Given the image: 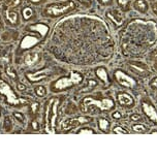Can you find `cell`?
I'll list each match as a JSON object with an SVG mask.
<instances>
[{
  "mask_svg": "<svg viewBox=\"0 0 157 158\" xmlns=\"http://www.w3.org/2000/svg\"><path fill=\"white\" fill-rule=\"evenodd\" d=\"M129 0H118V2H119V4H121L122 6H125V5L128 3Z\"/></svg>",
  "mask_w": 157,
  "mask_h": 158,
  "instance_id": "cell-30",
  "label": "cell"
},
{
  "mask_svg": "<svg viewBox=\"0 0 157 158\" xmlns=\"http://www.w3.org/2000/svg\"><path fill=\"white\" fill-rule=\"evenodd\" d=\"M151 87L157 89V77H155V79H154L153 81L151 82Z\"/></svg>",
  "mask_w": 157,
  "mask_h": 158,
  "instance_id": "cell-29",
  "label": "cell"
},
{
  "mask_svg": "<svg viewBox=\"0 0 157 158\" xmlns=\"http://www.w3.org/2000/svg\"><path fill=\"white\" fill-rule=\"evenodd\" d=\"M32 127H33V129H38V124L36 123V121L32 122Z\"/></svg>",
  "mask_w": 157,
  "mask_h": 158,
  "instance_id": "cell-32",
  "label": "cell"
},
{
  "mask_svg": "<svg viewBox=\"0 0 157 158\" xmlns=\"http://www.w3.org/2000/svg\"><path fill=\"white\" fill-rule=\"evenodd\" d=\"M35 91H36V94L38 96H43V95L46 94V88H44L43 86H37Z\"/></svg>",
  "mask_w": 157,
  "mask_h": 158,
  "instance_id": "cell-21",
  "label": "cell"
},
{
  "mask_svg": "<svg viewBox=\"0 0 157 158\" xmlns=\"http://www.w3.org/2000/svg\"><path fill=\"white\" fill-rule=\"evenodd\" d=\"M113 116H114L115 118H120V117H121V115H120V114H118V113H115V114H114Z\"/></svg>",
  "mask_w": 157,
  "mask_h": 158,
  "instance_id": "cell-35",
  "label": "cell"
},
{
  "mask_svg": "<svg viewBox=\"0 0 157 158\" xmlns=\"http://www.w3.org/2000/svg\"><path fill=\"white\" fill-rule=\"evenodd\" d=\"M143 109H144L145 114H146L151 120L157 123V112L155 111V109H154L152 106H150L149 103H146V102L143 103Z\"/></svg>",
  "mask_w": 157,
  "mask_h": 158,
  "instance_id": "cell-9",
  "label": "cell"
},
{
  "mask_svg": "<svg viewBox=\"0 0 157 158\" xmlns=\"http://www.w3.org/2000/svg\"><path fill=\"white\" fill-rule=\"evenodd\" d=\"M96 74L101 81H103L105 83H108V73H106L105 68H98V69L96 70Z\"/></svg>",
  "mask_w": 157,
  "mask_h": 158,
  "instance_id": "cell-17",
  "label": "cell"
},
{
  "mask_svg": "<svg viewBox=\"0 0 157 158\" xmlns=\"http://www.w3.org/2000/svg\"><path fill=\"white\" fill-rule=\"evenodd\" d=\"M118 100H119L120 104H122V106H131L133 104V98L129 94L126 93H121L118 95Z\"/></svg>",
  "mask_w": 157,
  "mask_h": 158,
  "instance_id": "cell-10",
  "label": "cell"
},
{
  "mask_svg": "<svg viewBox=\"0 0 157 158\" xmlns=\"http://www.w3.org/2000/svg\"><path fill=\"white\" fill-rule=\"evenodd\" d=\"M28 80H30L31 82H36V81H40L43 77H47V73L44 71H40V73H28L27 74Z\"/></svg>",
  "mask_w": 157,
  "mask_h": 158,
  "instance_id": "cell-13",
  "label": "cell"
},
{
  "mask_svg": "<svg viewBox=\"0 0 157 158\" xmlns=\"http://www.w3.org/2000/svg\"><path fill=\"white\" fill-rule=\"evenodd\" d=\"M88 120L86 118H78V119H68V120H65L61 122V128L64 130L67 129H72L76 126H79L80 124L86 123Z\"/></svg>",
  "mask_w": 157,
  "mask_h": 158,
  "instance_id": "cell-7",
  "label": "cell"
},
{
  "mask_svg": "<svg viewBox=\"0 0 157 158\" xmlns=\"http://www.w3.org/2000/svg\"><path fill=\"white\" fill-rule=\"evenodd\" d=\"M82 1H86V0H82Z\"/></svg>",
  "mask_w": 157,
  "mask_h": 158,
  "instance_id": "cell-38",
  "label": "cell"
},
{
  "mask_svg": "<svg viewBox=\"0 0 157 158\" xmlns=\"http://www.w3.org/2000/svg\"><path fill=\"white\" fill-rule=\"evenodd\" d=\"M0 93L5 95L7 98V101L11 104H19L22 102H25V100L18 98L16 96V94H14V92L11 90L10 85H8L7 83L3 82L1 79H0Z\"/></svg>",
  "mask_w": 157,
  "mask_h": 158,
  "instance_id": "cell-5",
  "label": "cell"
},
{
  "mask_svg": "<svg viewBox=\"0 0 157 158\" xmlns=\"http://www.w3.org/2000/svg\"><path fill=\"white\" fill-rule=\"evenodd\" d=\"M38 43V38L35 36H25L23 38V40L21 41V49L25 50V49H29V48H32L35 46Z\"/></svg>",
  "mask_w": 157,
  "mask_h": 158,
  "instance_id": "cell-8",
  "label": "cell"
},
{
  "mask_svg": "<svg viewBox=\"0 0 157 158\" xmlns=\"http://www.w3.org/2000/svg\"><path fill=\"white\" fill-rule=\"evenodd\" d=\"M38 60V54L37 53H29L25 57V63L27 65H33L36 63Z\"/></svg>",
  "mask_w": 157,
  "mask_h": 158,
  "instance_id": "cell-14",
  "label": "cell"
},
{
  "mask_svg": "<svg viewBox=\"0 0 157 158\" xmlns=\"http://www.w3.org/2000/svg\"><path fill=\"white\" fill-rule=\"evenodd\" d=\"M129 66L131 67L133 70L138 71V73H144L148 70V67L146 65H144L142 63H138V62L137 63H129Z\"/></svg>",
  "mask_w": 157,
  "mask_h": 158,
  "instance_id": "cell-16",
  "label": "cell"
},
{
  "mask_svg": "<svg viewBox=\"0 0 157 158\" xmlns=\"http://www.w3.org/2000/svg\"><path fill=\"white\" fill-rule=\"evenodd\" d=\"M67 113H76V106L73 104L72 102H70L69 104H68V108H67Z\"/></svg>",
  "mask_w": 157,
  "mask_h": 158,
  "instance_id": "cell-24",
  "label": "cell"
},
{
  "mask_svg": "<svg viewBox=\"0 0 157 158\" xmlns=\"http://www.w3.org/2000/svg\"><path fill=\"white\" fill-rule=\"evenodd\" d=\"M114 132H115V133H123V135H126L127 131H126V130H124L122 127H116V128L114 129Z\"/></svg>",
  "mask_w": 157,
  "mask_h": 158,
  "instance_id": "cell-25",
  "label": "cell"
},
{
  "mask_svg": "<svg viewBox=\"0 0 157 158\" xmlns=\"http://www.w3.org/2000/svg\"><path fill=\"white\" fill-rule=\"evenodd\" d=\"M131 119H132V120H134V121H138V120H140L141 117H140V115H132Z\"/></svg>",
  "mask_w": 157,
  "mask_h": 158,
  "instance_id": "cell-31",
  "label": "cell"
},
{
  "mask_svg": "<svg viewBox=\"0 0 157 158\" xmlns=\"http://www.w3.org/2000/svg\"><path fill=\"white\" fill-rule=\"evenodd\" d=\"M99 127L101 130L106 131L109 128V121L105 120V119H100L99 120Z\"/></svg>",
  "mask_w": 157,
  "mask_h": 158,
  "instance_id": "cell-18",
  "label": "cell"
},
{
  "mask_svg": "<svg viewBox=\"0 0 157 158\" xmlns=\"http://www.w3.org/2000/svg\"><path fill=\"white\" fill-rule=\"evenodd\" d=\"M101 1L103 2V3H108V2H109L111 0H101Z\"/></svg>",
  "mask_w": 157,
  "mask_h": 158,
  "instance_id": "cell-36",
  "label": "cell"
},
{
  "mask_svg": "<svg viewBox=\"0 0 157 158\" xmlns=\"http://www.w3.org/2000/svg\"><path fill=\"white\" fill-rule=\"evenodd\" d=\"M75 8V3L72 1H68L65 2V3H54L49 5L48 7L46 8V14L49 15V16H53V17H57L60 16L62 14H65L69 10H72Z\"/></svg>",
  "mask_w": 157,
  "mask_h": 158,
  "instance_id": "cell-2",
  "label": "cell"
},
{
  "mask_svg": "<svg viewBox=\"0 0 157 158\" xmlns=\"http://www.w3.org/2000/svg\"><path fill=\"white\" fill-rule=\"evenodd\" d=\"M132 128H133V130L137 131V132H145V131H146V127H145L144 125H134Z\"/></svg>",
  "mask_w": 157,
  "mask_h": 158,
  "instance_id": "cell-22",
  "label": "cell"
},
{
  "mask_svg": "<svg viewBox=\"0 0 157 158\" xmlns=\"http://www.w3.org/2000/svg\"><path fill=\"white\" fill-rule=\"evenodd\" d=\"M6 73H7V74H8V76H10L11 77H14V79H16V77H17L16 73H14V71L10 69V67H7V69H6Z\"/></svg>",
  "mask_w": 157,
  "mask_h": 158,
  "instance_id": "cell-26",
  "label": "cell"
},
{
  "mask_svg": "<svg viewBox=\"0 0 157 158\" xmlns=\"http://www.w3.org/2000/svg\"><path fill=\"white\" fill-rule=\"evenodd\" d=\"M59 100L57 98H52L47 104L46 112V131L48 133H54L55 120L57 118V108Z\"/></svg>",
  "mask_w": 157,
  "mask_h": 158,
  "instance_id": "cell-1",
  "label": "cell"
},
{
  "mask_svg": "<svg viewBox=\"0 0 157 158\" xmlns=\"http://www.w3.org/2000/svg\"><path fill=\"white\" fill-rule=\"evenodd\" d=\"M152 64H153V67L157 70V54H155V55L153 56V58H152Z\"/></svg>",
  "mask_w": 157,
  "mask_h": 158,
  "instance_id": "cell-27",
  "label": "cell"
},
{
  "mask_svg": "<svg viewBox=\"0 0 157 158\" xmlns=\"http://www.w3.org/2000/svg\"><path fill=\"white\" fill-rule=\"evenodd\" d=\"M29 28H30V30H35V31L39 32V34L41 36H44L49 30V27L47 25H44V24H36V25L30 26Z\"/></svg>",
  "mask_w": 157,
  "mask_h": 158,
  "instance_id": "cell-11",
  "label": "cell"
},
{
  "mask_svg": "<svg viewBox=\"0 0 157 158\" xmlns=\"http://www.w3.org/2000/svg\"><path fill=\"white\" fill-rule=\"evenodd\" d=\"M96 106L100 108L101 110H109L112 109L114 106V101L112 99H108V98H105V99H102V100H95L93 99V98L91 97H87L85 98L84 101H83V111H86V108H88L89 106Z\"/></svg>",
  "mask_w": 157,
  "mask_h": 158,
  "instance_id": "cell-4",
  "label": "cell"
},
{
  "mask_svg": "<svg viewBox=\"0 0 157 158\" xmlns=\"http://www.w3.org/2000/svg\"><path fill=\"white\" fill-rule=\"evenodd\" d=\"M32 15H33V13H32L31 8L27 7V8H25V10H23V17H24V19H26V20H28L29 18H31Z\"/></svg>",
  "mask_w": 157,
  "mask_h": 158,
  "instance_id": "cell-19",
  "label": "cell"
},
{
  "mask_svg": "<svg viewBox=\"0 0 157 158\" xmlns=\"http://www.w3.org/2000/svg\"><path fill=\"white\" fill-rule=\"evenodd\" d=\"M115 77H116L118 83L120 85L124 86V87H127V88H132L137 85V82L132 79V77H128L127 74H125L123 71H120L118 70L115 73Z\"/></svg>",
  "mask_w": 157,
  "mask_h": 158,
  "instance_id": "cell-6",
  "label": "cell"
},
{
  "mask_svg": "<svg viewBox=\"0 0 157 158\" xmlns=\"http://www.w3.org/2000/svg\"><path fill=\"white\" fill-rule=\"evenodd\" d=\"M31 2H34V3H36V2H39L40 0H30Z\"/></svg>",
  "mask_w": 157,
  "mask_h": 158,
  "instance_id": "cell-37",
  "label": "cell"
},
{
  "mask_svg": "<svg viewBox=\"0 0 157 158\" xmlns=\"http://www.w3.org/2000/svg\"><path fill=\"white\" fill-rule=\"evenodd\" d=\"M82 76L76 71H72L70 73V77H62V79L58 80L57 82L53 85V89L55 90H61V89L68 88L73 84H79L82 82Z\"/></svg>",
  "mask_w": 157,
  "mask_h": 158,
  "instance_id": "cell-3",
  "label": "cell"
},
{
  "mask_svg": "<svg viewBox=\"0 0 157 158\" xmlns=\"http://www.w3.org/2000/svg\"><path fill=\"white\" fill-rule=\"evenodd\" d=\"M96 86V82L93 81V80H89V86L87 89H85V90H82L81 92H86V91H89L91 90V89H93L94 87Z\"/></svg>",
  "mask_w": 157,
  "mask_h": 158,
  "instance_id": "cell-23",
  "label": "cell"
},
{
  "mask_svg": "<svg viewBox=\"0 0 157 158\" xmlns=\"http://www.w3.org/2000/svg\"><path fill=\"white\" fill-rule=\"evenodd\" d=\"M18 89L19 90H25V86L22 84H18Z\"/></svg>",
  "mask_w": 157,
  "mask_h": 158,
  "instance_id": "cell-33",
  "label": "cell"
},
{
  "mask_svg": "<svg viewBox=\"0 0 157 158\" xmlns=\"http://www.w3.org/2000/svg\"><path fill=\"white\" fill-rule=\"evenodd\" d=\"M134 8L141 13H145L148 10V4L145 0H135L134 4H133Z\"/></svg>",
  "mask_w": 157,
  "mask_h": 158,
  "instance_id": "cell-12",
  "label": "cell"
},
{
  "mask_svg": "<svg viewBox=\"0 0 157 158\" xmlns=\"http://www.w3.org/2000/svg\"><path fill=\"white\" fill-rule=\"evenodd\" d=\"M6 19L10 21V23L17 24L18 22V14L16 11L13 10V8H7L6 10Z\"/></svg>",
  "mask_w": 157,
  "mask_h": 158,
  "instance_id": "cell-15",
  "label": "cell"
},
{
  "mask_svg": "<svg viewBox=\"0 0 157 158\" xmlns=\"http://www.w3.org/2000/svg\"><path fill=\"white\" fill-rule=\"evenodd\" d=\"M152 7H153V10L155 11V14L157 15V2H155V3L152 5Z\"/></svg>",
  "mask_w": 157,
  "mask_h": 158,
  "instance_id": "cell-34",
  "label": "cell"
},
{
  "mask_svg": "<svg viewBox=\"0 0 157 158\" xmlns=\"http://www.w3.org/2000/svg\"><path fill=\"white\" fill-rule=\"evenodd\" d=\"M21 3V0H10L7 2V8H14Z\"/></svg>",
  "mask_w": 157,
  "mask_h": 158,
  "instance_id": "cell-20",
  "label": "cell"
},
{
  "mask_svg": "<svg viewBox=\"0 0 157 158\" xmlns=\"http://www.w3.org/2000/svg\"><path fill=\"white\" fill-rule=\"evenodd\" d=\"M79 133H89V135H92V133H94L93 132V130H90V129H81L79 131Z\"/></svg>",
  "mask_w": 157,
  "mask_h": 158,
  "instance_id": "cell-28",
  "label": "cell"
}]
</instances>
